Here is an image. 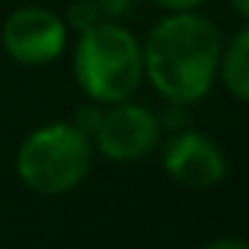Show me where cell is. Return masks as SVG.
<instances>
[{
  "label": "cell",
  "mask_w": 249,
  "mask_h": 249,
  "mask_svg": "<svg viewBox=\"0 0 249 249\" xmlns=\"http://www.w3.org/2000/svg\"><path fill=\"white\" fill-rule=\"evenodd\" d=\"M223 53L220 29L197 12H168L142 44V67L151 87L188 107L209 96Z\"/></svg>",
  "instance_id": "6da1fadb"
},
{
  "label": "cell",
  "mask_w": 249,
  "mask_h": 249,
  "mask_svg": "<svg viewBox=\"0 0 249 249\" xmlns=\"http://www.w3.org/2000/svg\"><path fill=\"white\" fill-rule=\"evenodd\" d=\"M72 70L75 84L90 102H99L105 107L127 102L145 78L142 44L122 23L102 18L93 26L81 29L72 53Z\"/></svg>",
  "instance_id": "7a4b0ae2"
},
{
  "label": "cell",
  "mask_w": 249,
  "mask_h": 249,
  "mask_svg": "<svg viewBox=\"0 0 249 249\" xmlns=\"http://www.w3.org/2000/svg\"><path fill=\"white\" fill-rule=\"evenodd\" d=\"M93 165V139L72 122H50L23 136L15 171L32 194L58 197L84 183Z\"/></svg>",
  "instance_id": "3957f363"
},
{
  "label": "cell",
  "mask_w": 249,
  "mask_h": 249,
  "mask_svg": "<svg viewBox=\"0 0 249 249\" xmlns=\"http://www.w3.org/2000/svg\"><path fill=\"white\" fill-rule=\"evenodd\" d=\"M0 44L15 64L47 67L67 47V20L47 6H20L6 18Z\"/></svg>",
  "instance_id": "277c9868"
},
{
  "label": "cell",
  "mask_w": 249,
  "mask_h": 249,
  "mask_svg": "<svg viewBox=\"0 0 249 249\" xmlns=\"http://www.w3.org/2000/svg\"><path fill=\"white\" fill-rule=\"evenodd\" d=\"M160 145V119L142 107L127 102L107 105L102 122L93 133V148L113 162H136L148 157Z\"/></svg>",
  "instance_id": "5b68a950"
},
{
  "label": "cell",
  "mask_w": 249,
  "mask_h": 249,
  "mask_svg": "<svg viewBox=\"0 0 249 249\" xmlns=\"http://www.w3.org/2000/svg\"><path fill=\"white\" fill-rule=\"evenodd\" d=\"M162 165L171 180L186 188H212L229 171L223 148L200 130H183L171 136L162 151Z\"/></svg>",
  "instance_id": "8992f818"
},
{
  "label": "cell",
  "mask_w": 249,
  "mask_h": 249,
  "mask_svg": "<svg viewBox=\"0 0 249 249\" xmlns=\"http://www.w3.org/2000/svg\"><path fill=\"white\" fill-rule=\"evenodd\" d=\"M217 75L229 96L249 105V26H244L229 44H223Z\"/></svg>",
  "instance_id": "52a82bcc"
},
{
  "label": "cell",
  "mask_w": 249,
  "mask_h": 249,
  "mask_svg": "<svg viewBox=\"0 0 249 249\" xmlns=\"http://www.w3.org/2000/svg\"><path fill=\"white\" fill-rule=\"evenodd\" d=\"M102 113H105V105H99V102H87L84 107H78V110H75L72 124H75L81 133H87V136L93 139L96 127H99V122H102Z\"/></svg>",
  "instance_id": "ba28073f"
},
{
  "label": "cell",
  "mask_w": 249,
  "mask_h": 249,
  "mask_svg": "<svg viewBox=\"0 0 249 249\" xmlns=\"http://www.w3.org/2000/svg\"><path fill=\"white\" fill-rule=\"evenodd\" d=\"M96 9H99V15L105 18V15H110V18H119V15H127L130 12V6H133V0H90Z\"/></svg>",
  "instance_id": "9c48e42d"
},
{
  "label": "cell",
  "mask_w": 249,
  "mask_h": 249,
  "mask_svg": "<svg viewBox=\"0 0 249 249\" xmlns=\"http://www.w3.org/2000/svg\"><path fill=\"white\" fill-rule=\"evenodd\" d=\"M200 249H249V241H244V238H232V235H226V238H214V241L203 244Z\"/></svg>",
  "instance_id": "30bf717a"
},
{
  "label": "cell",
  "mask_w": 249,
  "mask_h": 249,
  "mask_svg": "<svg viewBox=\"0 0 249 249\" xmlns=\"http://www.w3.org/2000/svg\"><path fill=\"white\" fill-rule=\"evenodd\" d=\"M157 6H162V9H168V12H194V9H200L206 0H154Z\"/></svg>",
  "instance_id": "8fae6325"
},
{
  "label": "cell",
  "mask_w": 249,
  "mask_h": 249,
  "mask_svg": "<svg viewBox=\"0 0 249 249\" xmlns=\"http://www.w3.org/2000/svg\"><path fill=\"white\" fill-rule=\"evenodd\" d=\"M229 3H232V9H235L241 18H247L249 20V0H229Z\"/></svg>",
  "instance_id": "7c38bea8"
}]
</instances>
